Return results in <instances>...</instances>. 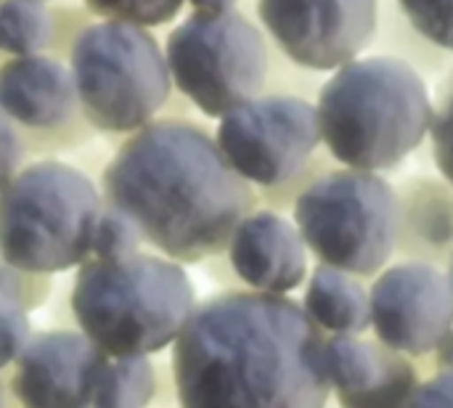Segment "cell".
Listing matches in <instances>:
<instances>
[{
	"label": "cell",
	"instance_id": "cell-1",
	"mask_svg": "<svg viewBox=\"0 0 453 408\" xmlns=\"http://www.w3.org/2000/svg\"><path fill=\"white\" fill-rule=\"evenodd\" d=\"M326 335L289 295L196 303L170 350L178 408H326Z\"/></svg>",
	"mask_w": 453,
	"mask_h": 408
},
{
	"label": "cell",
	"instance_id": "cell-2",
	"mask_svg": "<svg viewBox=\"0 0 453 408\" xmlns=\"http://www.w3.org/2000/svg\"><path fill=\"white\" fill-rule=\"evenodd\" d=\"M106 207L127 215L154 252L194 266L226 255L257 191L188 119H154L127 135L101 173Z\"/></svg>",
	"mask_w": 453,
	"mask_h": 408
},
{
	"label": "cell",
	"instance_id": "cell-3",
	"mask_svg": "<svg viewBox=\"0 0 453 408\" xmlns=\"http://www.w3.org/2000/svg\"><path fill=\"white\" fill-rule=\"evenodd\" d=\"M321 143L353 170H393L433 125V98L422 74L395 56L353 58L334 69L316 104Z\"/></svg>",
	"mask_w": 453,
	"mask_h": 408
},
{
	"label": "cell",
	"instance_id": "cell-4",
	"mask_svg": "<svg viewBox=\"0 0 453 408\" xmlns=\"http://www.w3.org/2000/svg\"><path fill=\"white\" fill-rule=\"evenodd\" d=\"M74 327L109 358L157 356L173 348L196 308L186 268L165 255L88 258L69 289Z\"/></svg>",
	"mask_w": 453,
	"mask_h": 408
},
{
	"label": "cell",
	"instance_id": "cell-5",
	"mask_svg": "<svg viewBox=\"0 0 453 408\" xmlns=\"http://www.w3.org/2000/svg\"><path fill=\"white\" fill-rule=\"evenodd\" d=\"M101 189L61 159L21 165L0 189V260L32 273H64L90 258Z\"/></svg>",
	"mask_w": 453,
	"mask_h": 408
},
{
	"label": "cell",
	"instance_id": "cell-6",
	"mask_svg": "<svg viewBox=\"0 0 453 408\" xmlns=\"http://www.w3.org/2000/svg\"><path fill=\"white\" fill-rule=\"evenodd\" d=\"M69 72L85 122L106 135H133L154 122L173 88L165 48L154 35L114 19L80 29Z\"/></svg>",
	"mask_w": 453,
	"mask_h": 408
},
{
	"label": "cell",
	"instance_id": "cell-7",
	"mask_svg": "<svg viewBox=\"0 0 453 408\" xmlns=\"http://www.w3.org/2000/svg\"><path fill=\"white\" fill-rule=\"evenodd\" d=\"M308 252L358 279L377 276L395 255V189L369 170H326L292 204Z\"/></svg>",
	"mask_w": 453,
	"mask_h": 408
},
{
	"label": "cell",
	"instance_id": "cell-8",
	"mask_svg": "<svg viewBox=\"0 0 453 408\" xmlns=\"http://www.w3.org/2000/svg\"><path fill=\"white\" fill-rule=\"evenodd\" d=\"M165 58L173 85L215 119L260 96L268 74L265 37L239 11L191 13L167 35Z\"/></svg>",
	"mask_w": 453,
	"mask_h": 408
},
{
	"label": "cell",
	"instance_id": "cell-9",
	"mask_svg": "<svg viewBox=\"0 0 453 408\" xmlns=\"http://www.w3.org/2000/svg\"><path fill=\"white\" fill-rule=\"evenodd\" d=\"M215 141L247 183L276 189L311 167L321 130L311 101L255 96L220 117Z\"/></svg>",
	"mask_w": 453,
	"mask_h": 408
},
{
	"label": "cell",
	"instance_id": "cell-10",
	"mask_svg": "<svg viewBox=\"0 0 453 408\" xmlns=\"http://www.w3.org/2000/svg\"><path fill=\"white\" fill-rule=\"evenodd\" d=\"M377 0H257V16L297 66L334 72L377 35Z\"/></svg>",
	"mask_w": 453,
	"mask_h": 408
},
{
	"label": "cell",
	"instance_id": "cell-11",
	"mask_svg": "<svg viewBox=\"0 0 453 408\" xmlns=\"http://www.w3.org/2000/svg\"><path fill=\"white\" fill-rule=\"evenodd\" d=\"M374 340L419 361L453 327V300L438 266L401 260L385 266L369 292Z\"/></svg>",
	"mask_w": 453,
	"mask_h": 408
},
{
	"label": "cell",
	"instance_id": "cell-12",
	"mask_svg": "<svg viewBox=\"0 0 453 408\" xmlns=\"http://www.w3.org/2000/svg\"><path fill=\"white\" fill-rule=\"evenodd\" d=\"M104 356L80 329H40L5 369L21 408H88Z\"/></svg>",
	"mask_w": 453,
	"mask_h": 408
},
{
	"label": "cell",
	"instance_id": "cell-13",
	"mask_svg": "<svg viewBox=\"0 0 453 408\" xmlns=\"http://www.w3.org/2000/svg\"><path fill=\"white\" fill-rule=\"evenodd\" d=\"M226 260L252 292L289 295L308 279V247L295 220L276 210H252L236 226Z\"/></svg>",
	"mask_w": 453,
	"mask_h": 408
},
{
	"label": "cell",
	"instance_id": "cell-14",
	"mask_svg": "<svg viewBox=\"0 0 453 408\" xmlns=\"http://www.w3.org/2000/svg\"><path fill=\"white\" fill-rule=\"evenodd\" d=\"M0 106L16 127L32 133L64 127L80 109L69 66L45 53L13 56L0 66Z\"/></svg>",
	"mask_w": 453,
	"mask_h": 408
},
{
	"label": "cell",
	"instance_id": "cell-15",
	"mask_svg": "<svg viewBox=\"0 0 453 408\" xmlns=\"http://www.w3.org/2000/svg\"><path fill=\"white\" fill-rule=\"evenodd\" d=\"M395 255L443 266L453 250V186L446 178L411 175L395 186Z\"/></svg>",
	"mask_w": 453,
	"mask_h": 408
},
{
	"label": "cell",
	"instance_id": "cell-16",
	"mask_svg": "<svg viewBox=\"0 0 453 408\" xmlns=\"http://www.w3.org/2000/svg\"><path fill=\"white\" fill-rule=\"evenodd\" d=\"M303 308L324 335H364L372 327L369 289L358 276L332 266L313 268Z\"/></svg>",
	"mask_w": 453,
	"mask_h": 408
},
{
	"label": "cell",
	"instance_id": "cell-17",
	"mask_svg": "<svg viewBox=\"0 0 453 408\" xmlns=\"http://www.w3.org/2000/svg\"><path fill=\"white\" fill-rule=\"evenodd\" d=\"M53 287V276L0 260V369H8L35 335L29 316L48 305Z\"/></svg>",
	"mask_w": 453,
	"mask_h": 408
},
{
	"label": "cell",
	"instance_id": "cell-18",
	"mask_svg": "<svg viewBox=\"0 0 453 408\" xmlns=\"http://www.w3.org/2000/svg\"><path fill=\"white\" fill-rule=\"evenodd\" d=\"M390 348L361 335H326L324 361L332 393H361L374 388L388 366Z\"/></svg>",
	"mask_w": 453,
	"mask_h": 408
},
{
	"label": "cell",
	"instance_id": "cell-19",
	"mask_svg": "<svg viewBox=\"0 0 453 408\" xmlns=\"http://www.w3.org/2000/svg\"><path fill=\"white\" fill-rule=\"evenodd\" d=\"M157 396L154 356L109 358L98 374L90 408H151Z\"/></svg>",
	"mask_w": 453,
	"mask_h": 408
},
{
	"label": "cell",
	"instance_id": "cell-20",
	"mask_svg": "<svg viewBox=\"0 0 453 408\" xmlns=\"http://www.w3.org/2000/svg\"><path fill=\"white\" fill-rule=\"evenodd\" d=\"M53 37V19L42 0H0V50L13 56L42 53Z\"/></svg>",
	"mask_w": 453,
	"mask_h": 408
},
{
	"label": "cell",
	"instance_id": "cell-21",
	"mask_svg": "<svg viewBox=\"0 0 453 408\" xmlns=\"http://www.w3.org/2000/svg\"><path fill=\"white\" fill-rule=\"evenodd\" d=\"M422 382L419 366L414 358L390 348L388 366L382 380L361 393H332L340 408H406Z\"/></svg>",
	"mask_w": 453,
	"mask_h": 408
},
{
	"label": "cell",
	"instance_id": "cell-22",
	"mask_svg": "<svg viewBox=\"0 0 453 408\" xmlns=\"http://www.w3.org/2000/svg\"><path fill=\"white\" fill-rule=\"evenodd\" d=\"M143 247V236L135 228V223L122 215L114 207L101 210L96 226H93V239H90V258L96 260H125L138 255Z\"/></svg>",
	"mask_w": 453,
	"mask_h": 408
},
{
	"label": "cell",
	"instance_id": "cell-23",
	"mask_svg": "<svg viewBox=\"0 0 453 408\" xmlns=\"http://www.w3.org/2000/svg\"><path fill=\"white\" fill-rule=\"evenodd\" d=\"M101 19L127 21L138 27H162L173 21L186 0H82Z\"/></svg>",
	"mask_w": 453,
	"mask_h": 408
},
{
	"label": "cell",
	"instance_id": "cell-24",
	"mask_svg": "<svg viewBox=\"0 0 453 408\" xmlns=\"http://www.w3.org/2000/svg\"><path fill=\"white\" fill-rule=\"evenodd\" d=\"M398 5L425 40L453 50V0H398Z\"/></svg>",
	"mask_w": 453,
	"mask_h": 408
},
{
	"label": "cell",
	"instance_id": "cell-25",
	"mask_svg": "<svg viewBox=\"0 0 453 408\" xmlns=\"http://www.w3.org/2000/svg\"><path fill=\"white\" fill-rule=\"evenodd\" d=\"M430 143H433V159L441 175L453 186V72L441 85L438 101L433 106Z\"/></svg>",
	"mask_w": 453,
	"mask_h": 408
},
{
	"label": "cell",
	"instance_id": "cell-26",
	"mask_svg": "<svg viewBox=\"0 0 453 408\" xmlns=\"http://www.w3.org/2000/svg\"><path fill=\"white\" fill-rule=\"evenodd\" d=\"M24 141L19 135V127L8 119V114L0 106V189L8 183V178L21 167L24 162Z\"/></svg>",
	"mask_w": 453,
	"mask_h": 408
},
{
	"label": "cell",
	"instance_id": "cell-27",
	"mask_svg": "<svg viewBox=\"0 0 453 408\" xmlns=\"http://www.w3.org/2000/svg\"><path fill=\"white\" fill-rule=\"evenodd\" d=\"M406 408H453V372L430 374L422 380Z\"/></svg>",
	"mask_w": 453,
	"mask_h": 408
},
{
	"label": "cell",
	"instance_id": "cell-28",
	"mask_svg": "<svg viewBox=\"0 0 453 408\" xmlns=\"http://www.w3.org/2000/svg\"><path fill=\"white\" fill-rule=\"evenodd\" d=\"M157 366V396L151 408H178V393H175V377H173V364L165 353L154 356Z\"/></svg>",
	"mask_w": 453,
	"mask_h": 408
},
{
	"label": "cell",
	"instance_id": "cell-29",
	"mask_svg": "<svg viewBox=\"0 0 453 408\" xmlns=\"http://www.w3.org/2000/svg\"><path fill=\"white\" fill-rule=\"evenodd\" d=\"M419 374H441V372H453V327L443 335V340L435 345V350L427 358L417 361Z\"/></svg>",
	"mask_w": 453,
	"mask_h": 408
},
{
	"label": "cell",
	"instance_id": "cell-30",
	"mask_svg": "<svg viewBox=\"0 0 453 408\" xmlns=\"http://www.w3.org/2000/svg\"><path fill=\"white\" fill-rule=\"evenodd\" d=\"M186 3H191L194 13H228L236 11L239 0H186Z\"/></svg>",
	"mask_w": 453,
	"mask_h": 408
},
{
	"label": "cell",
	"instance_id": "cell-31",
	"mask_svg": "<svg viewBox=\"0 0 453 408\" xmlns=\"http://www.w3.org/2000/svg\"><path fill=\"white\" fill-rule=\"evenodd\" d=\"M0 408H21L13 396H11V388H8V380H5V369H0Z\"/></svg>",
	"mask_w": 453,
	"mask_h": 408
},
{
	"label": "cell",
	"instance_id": "cell-32",
	"mask_svg": "<svg viewBox=\"0 0 453 408\" xmlns=\"http://www.w3.org/2000/svg\"><path fill=\"white\" fill-rule=\"evenodd\" d=\"M446 281H449V289H451V300H453V250L446 260Z\"/></svg>",
	"mask_w": 453,
	"mask_h": 408
},
{
	"label": "cell",
	"instance_id": "cell-33",
	"mask_svg": "<svg viewBox=\"0 0 453 408\" xmlns=\"http://www.w3.org/2000/svg\"><path fill=\"white\" fill-rule=\"evenodd\" d=\"M42 3H45V0H42Z\"/></svg>",
	"mask_w": 453,
	"mask_h": 408
},
{
	"label": "cell",
	"instance_id": "cell-34",
	"mask_svg": "<svg viewBox=\"0 0 453 408\" xmlns=\"http://www.w3.org/2000/svg\"><path fill=\"white\" fill-rule=\"evenodd\" d=\"M88 408H90V406H88Z\"/></svg>",
	"mask_w": 453,
	"mask_h": 408
}]
</instances>
